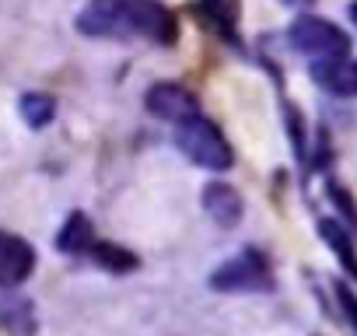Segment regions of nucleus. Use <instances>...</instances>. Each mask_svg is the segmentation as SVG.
<instances>
[{
    "mask_svg": "<svg viewBox=\"0 0 357 336\" xmlns=\"http://www.w3.org/2000/svg\"><path fill=\"white\" fill-rule=\"evenodd\" d=\"M36 266V252L25 238L0 231V284H18L32 273Z\"/></svg>",
    "mask_w": 357,
    "mask_h": 336,
    "instance_id": "obj_7",
    "label": "nucleus"
},
{
    "mask_svg": "<svg viewBox=\"0 0 357 336\" xmlns=\"http://www.w3.org/2000/svg\"><path fill=\"white\" fill-rule=\"evenodd\" d=\"M284 4H291V8H301V4H312V0H284Z\"/></svg>",
    "mask_w": 357,
    "mask_h": 336,
    "instance_id": "obj_16",
    "label": "nucleus"
},
{
    "mask_svg": "<svg viewBox=\"0 0 357 336\" xmlns=\"http://www.w3.org/2000/svg\"><path fill=\"white\" fill-rule=\"evenodd\" d=\"M211 287L214 291H270L273 273H270V263L256 249H245L242 256L228 259L225 266L211 273Z\"/></svg>",
    "mask_w": 357,
    "mask_h": 336,
    "instance_id": "obj_4",
    "label": "nucleus"
},
{
    "mask_svg": "<svg viewBox=\"0 0 357 336\" xmlns=\"http://www.w3.org/2000/svg\"><path fill=\"white\" fill-rule=\"evenodd\" d=\"M95 256H98L102 266H112V270H130V266L137 263V259H133L126 249H119V245H98Z\"/></svg>",
    "mask_w": 357,
    "mask_h": 336,
    "instance_id": "obj_13",
    "label": "nucleus"
},
{
    "mask_svg": "<svg viewBox=\"0 0 357 336\" xmlns=\"http://www.w3.org/2000/svg\"><path fill=\"white\" fill-rule=\"evenodd\" d=\"M350 18H354V25H357V4H354V8H350Z\"/></svg>",
    "mask_w": 357,
    "mask_h": 336,
    "instance_id": "obj_17",
    "label": "nucleus"
},
{
    "mask_svg": "<svg viewBox=\"0 0 357 336\" xmlns=\"http://www.w3.org/2000/svg\"><path fill=\"white\" fill-rule=\"evenodd\" d=\"M329 193H333V200L340 204V211H343V214H350V224H357V211H354V204L347 200V193H343L340 186H329Z\"/></svg>",
    "mask_w": 357,
    "mask_h": 336,
    "instance_id": "obj_15",
    "label": "nucleus"
},
{
    "mask_svg": "<svg viewBox=\"0 0 357 336\" xmlns=\"http://www.w3.org/2000/svg\"><path fill=\"white\" fill-rule=\"evenodd\" d=\"M0 322H4L11 333H32L36 319H32V305L22 298H0Z\"/></svg>",
    "mask_w": 357,
    "mask_h": 336,
    "instance_id": "obj_10",
    "label": "nucleus"
},
{
    "mask_svg": "<svg viewBox=\"0 0 357 336\" xmlns=\"http://www.w3.org/2000/svg\"><path fill=\"white\" fill-rule=\"evenodd\" d=\"M175 144L183 147V154L190 161H197L200 168H211V172H225V168H231V158H235L228 140H225V133L200 112L178 119Z\"/></svg>",
    "mask_w": 357,
    "mask_h": 336,
    "instance_id": "obj_2",
    "label": "nucleus"
},
{
    "mask_svg": "<svg viewBox=\"0 0 357 336\" xmlns=\"http://www.w3.org/2000/svg\"><path fill=\"white\" fill-rule=\"evenodd\" d=\"M144 105H147L151 116L178 123V119H186V116L197 112V95L186 91L183 84H172V81H168V84H154V88L147 91Z\"/></svg>",
    "mask_w": 357,
    "mask_h": 336,
    "instance_id": "obj_5",
    "label": "nucleus"
},
{
    "mask_svg": "<svg viewBox=\"0 0 357 336\" xmlns=\"http://www.w3.org/2000/svg\"><path fill=\"white\" fill-rule=\"evenodd\" d=\"M319 235H322V238L336 249L340 263H343L350 273H357V252H354V242L347 238V231H343L336 221H329V217H326V221H319Z\"/></svg>",
    "mask_w": 357,
    "mask_h": 336,
    "instance_id": "obj_11",
    "label": "nucleus"
},
{
    "mask_svg": "<svg viewBox=\"0 0 357 336\" xmlns=\"http://www.w3.org/2000/svg\"><path fill=\"white\" fill-rule=\"evenodd\" d=\"M53 116H56V102L50 98V95H25L22 98V119L29 123V126H46V123H53Z\"/></svg>",
    "mask_w": 357,
    "mask_h": 336,
    "instance_id": "obj_12",
    "label": "nucleus"
},
{
    "mask_svg": "<svg viewBox=\"0 0 357 336\" xmlns=\"http://www.w3.org/2000/svg\"><path fill=\"white\" fill-rule=\"evenodd\" d=\"M56 245H60L67 256H77V252L91 249V245H95L91 221H88L84 214H70V217H67V224H63V231H60V238H56Z\"/></svg>",
    "mask_w": 357,
    "mask_h": 336,
    "instance_id": "obj_9",
    "label": "nucleus"
},
{
    "mask_svg": "<svg viewBox=\"0 0 357 336\" xmlns=\"http://www.w3.org/2000/svg\"><path fill=\"white\" fill-rule=\"evenodd\" d=\"M312 77L329 95H340V98H354L357 95V60H350V53L347 56H333V60H315L312 63Z\"/></svg>",
    "mask_w": 357,
    "mask_h": 336,
    "instance_id": "obj_6",
    "label": "nucleus"
},
{
    "mask_svg": "<svg viewBox=\"0 0 357 336\" xmlns=\"http://www.w3.org/2000/svg\"><path fill=\"white\" fill-rule=\"evenodd\" d=\"M336 298H340V308H343L347 322H350L354 333H357V294H354L347 284H336Z\"/></svg>",
    "mask_w": 357,
    "mask_h": 336,
    "instance_id": "obj_14",
    "label": "nucleus"
},
{
    "mask_svg": "<svg viewBox=\"0 0 357 336\" xmlns=\"http://www.w3.org/2000/svg\"><path fill=\"white\" fill-rule=\"evenodd\" d=\"M84 36H144L154 43H175V18L158 0H91L77 15Z\"/></svg>",
    "mask_w": 357,
    "mask_h": 336,
    "instance_id": "obj_1",
    "label": "nucleus"
},
{
    "mask_svg": "<svg viewBox=\"0 0 357 336\" xmlns=\"http://www.w3.org/2000/svg\"><path fill=\"white\" fill-rule=\"evenodd\" d=\"M291 46L312 60H333V56H347L350 53V36L343 29H336L333 22L319 18V15H305L291 25L287 32Z\"/></svg>",
    "mask_w": 357,
    "mask_h": 336,
    "instance_id": "obj_3",
    "label": "nucleus"
},
{
    "mask_svg": "<svg viewBox=\"0 0 357 336\" xmlns=\"http://www.w3.org/2000/svg\"><path fill=\"white\" fill-rule=\"evenodd\" d=\"M204 207L221 228H235L242 221V197H238V190H231L225 183H211L204 190Z\"/></svg>",
    "mask_w": 357,
    "mask_h": 336,
    "instance_id": "obj_8",
    "label": "nucleus"
}]
</instances>
